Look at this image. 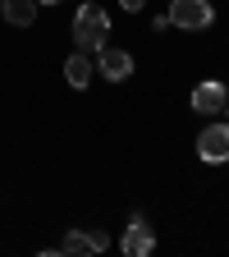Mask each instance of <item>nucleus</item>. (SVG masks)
Segmentation results:
<instances>
[{
    "instance_id": "obj_6",
    "label": "nucleus",
    "mask_w": 229,
    "mask_h": 257,
    "mask_svg": "<svg viewBox=\"0 0 229 257\" xmlns=\"http://www.w3.org/2000/svg\"><path fill=\"white\" fill-rule=\"evenodd\" d=\"M224 101H229V87L215 83V78L192 87V110H197V115H224Z\"/></svg>"
},
{
    "instance_id": "obj_1",
    "label": "nucleus",
    "mask_w": 229,
    "mask_h": 257,
    "mask_svg": "<svg viewBox=\"0 0 229 257\" xmlns=\"http://www.w3.org/2000/svg\"><path fill=\"white\" fill-rule=\"evenodd\" d=\"M74 42H78V51H101L106 42H110V14L96 5V0H87V5H78V14H74Z\"/></svg>"
},
{
    "instance_id": "obj_2",
    "label": "nucleus",
    "mask_w": 229,
    "mask_h": 257,
    "mask_svg": "<svg viewBox=\"0 0 229 257\" xmlns=\"http://www.w3.org/2000/svg\"><path fill=\"white\" fill-rule=\"evenodd\" d=\"M170 23L183 28V32H206L215 23V5L211 0H170Z\"/></svg>"
},
{
    "instance_id": "obj_5",
    "label": "nucleus",
    "mask_w": 229,
    "mask_h": 257,
    "mask_svg": "<svg viewBox=\"0 0 229 257\" xmlns=\"http://www.w3.org/2000/svg\"><path fill=\"white\" fill-rule=\"evenodd\" d=\"M96 69H101V78H110V83H124V78H133V55L106 42L101 51H96Z\"/></svg>"
},
{
    "instance_id": "obj_12",
    "label": "nucleus",
    "mask_w": 229,
    "mask_h": 257,
    "mask_svg": "<svg viewBox=\"0 0 229 257\" xmlns=\"http://www.w3.org/2000/svg\"><path fill=\"white\" fill-rule=\"evenodd\" d=\"M224 115H229V101H224Z\"/></svg>"
},
{
    "instance_id": "obj_10",
    "label": "nucleus",
    "mask_w": 229,
    "mask_h": 257,
    "mask_svg": "<svg viewBox=\"0 0 229 257\" xmlns=\"http://www.w3.org/2000/svg\"><path fill=\"white\" fill-rule=\"evenodd\" d=\"M119 5H124V14H142V5H147V0H119Z\"/></svg>"
},
{
    "instance_id": "obj_9",
    "label": "nucleus",
    "mask_w": 229,
    "mask_h": 257,
    "mask_svg": "<svg viewBox=\"0 0 229 257\" xmlns=\"http://www.w3.org/2000/svg\"><path fill=\"white\" fill-rule=\"evenodd\" d=\"M37 0H0V14H5V23H14V28H28L32 19H37Z\"/></svg>"
},
{
    "instance_id": "obj_3",
    "label": "nucleus",
    "mask_w": 229,
    "mask_h": 257,
    "mask_svg": "<svg viewBox=\"0 0 229 257\" xmlns=\"http://www.w3.org/2000/svg\"><path fill=\"white\" fill-rule=\"evenodd\" d=\"M119 248H124L128 257H151V252H156V230L147 225V216H142V211L128 216V230H124Z\"/></svg>"
},
{
    "instance_id": "obj_11",
    "label": "nucleus",
    "mask_w": 229,
    "mask_h": 257,
    "mask_svg": "<svg viewBox=\"0 0 229 257\" xmlns=\"http://www.w3.org/2000/svg\"><path fill=\"white\" fill-rule=\"evenodd\" d=\"M37 5H60V0H37Z\"/></svg>"
},
{
    "instance_id": "obj_4",
    "label": "nucleus",
    "mask_w": 229,
    "mask_h": 257,
    "mask_svg": "<svg viewBox=\"0 0 229 257\" xmlns=\"http://www.w3.org/2000/svg\"><path fill=\"white\" fill-rule=\"evenodd\" d=\"M197 156L206 161V166H220V161H229V119L206 124L202 134H197Z\"/></svg>"
},
{
    "instance_id": "obj_7",
    "label": "nucleus",
    "mask_w": 229,
    "mask_h": 257,
    "mask_svg": "<svg viewBox=\"0 0 229 257\" xmlns=\"http://www.w3.org/2000/svg\"><path fill=\"white\" fill-rule=\"evenodd\" d=\"M110 248V234L101 230H69L60 243V252H74V257H87V252H106Z\"/></svg>"
},
{
    "instance_id": "obj_8",
    "label": "nucleus",
    "mask_w": 229,
    "mask_h": 257,
    "mask_svg": "<svg viewBox=\"0 0 229 257\" xmlns=\"http://www.w3.org/2000/svg\"><path fill=\"white\" fill-rule=\"evenodd\" d=\"M92 69H96V64L87 60V51H74L69 60H64V83H69V87H87L92 83Z\"/></svg>"
}]
</instances>
